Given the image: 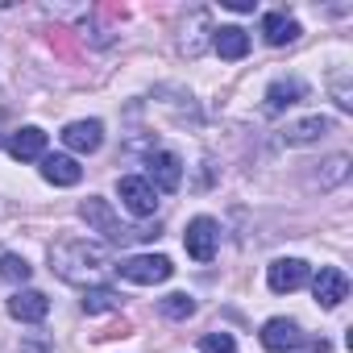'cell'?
<instances>
[{"mask_svg": "<svg viewBox=\"0 0 353 353\" xmlns=\"http://www.w3.org/2000/svg\"><path fill=\"white\" fill-rule=\"evenodd\" d=\"M50 270H54L63 283L100 287V279H104V270H108V250H104L100 241H88V237L54 241V245H50Z\"/></svg>", "mask_w": 353, "mask_h": 353, "instance_id": "obj_1", "label": "cell"}, {"mask_svg": "<svg viewBox=\"0 0 353 353\" xmlns=\"http://www.w3.org/2000/svg\"><path fill=\"white\" fill-rule=\"evenodd\" d=\"M79 216L96 229V233H104L108 241H137V237H150L145 229H129V225H121V216L108 208V200H100V196H88L83 204H79Z\"/></svg>", "mask_w": 353, "mask_h": 353, "instance_id": "obj_2", "label": "cell"}, {"mask_svg": "<svg viewBox=\"0 0 353 353\" xmlns=\"http://www.w3.org/2000/svg\"><path fill=\"white\" fill-rule=\"evenodd\" d=\"M112 270L137 287H154V283H166L174 274L170 258H162V254H133V258H121V266H112Z\"/></svg>", "mask_w": 353, "mask_h": 353, "instance_id": "obj_3", "label": "cell"}, {"mask_svg": "<svg viewBox=\"0 0 353 353\" xmlns=\"http://www.w3.org/2000/svg\"><path fill=\"white\" fill-rule=\"evenodd\" d=\"M145 170H150L145 183L154 192H179V183H183V162H179V154H170V150H154Z\"/></svg>", "mask_w": 353, "mask_h": 353, "instance_id": "obj_4", "label": "cell"}, {"mask_svg": "<svg viewBox=\"0 0 353 353\" xmlns=\"http://www.w3.org/2000/svg\"><path fill=\"white\" fill-rule=\"evenodd\" d=\"M183 245H188V258L196 262H212L216 258V245H221V225L212 216H196L183 233Z\"/></svg>", "mask_w": 353, "mask_h": 353, "instance_id": "obj_5", "label": "cell"}, {"mask_svg": "<svg viewBox=\"0 0 353 353\" xmlns=\"http://www.w3.org/2000/svg\"><path fill=\"white\" fill-rule=\"evenodd\" d=\"M117 192H121V204L133 216H154L158 212V192L145 183V174H125V179L117 183Z\"/></svg>", "mask_w": 353, "mask_h": 353, "instance_id": "obj_6", "label": "cell"}, {"mask_svg": "<svg viewBox=\"0 0 353 353\" xmlns=\"http://www.w3.org/2000/svg\"><path fill=\"white\" fill-rule=\"evenodd\" d=\"M307 262L303 258H279V262H270L266 266V283H270V291L274 295H291V291H299L303 283H307Z\"/></svg>", "mask_w": 353, "mask_h": 353, "instance_id": "obj_7", "label": "cell"}, {"mask_svg": "<svg viewBox=\"0 0 353 353\" xmlns=\"http://www.w3.org/2000/svg\"><path fill=\"white\" fill-rule=\"evenodd\" d=\"M312 295H316L320 307H341V303L349 299V279H345V270H336V266H320L316 279H312Z\"/></svg>", "mask_w": 353, "mask_h": 353, "instance_id": "obj_8", "label": "cell"}, {"mask_svg": "<svg viewBox=\"0 0 353 353\" xmlns=\"http://www.w3.org/2000/svg\"><path fill=\"white\" fill-rule=\"evenodd\" d=\"M262 345H266L270 353H287V349L307 345V336L299 332V324H295V320L274 316V320H266V324H262Z\"/></svg>", "mask_w": 353, "mask_h": 353, "instance_id": "obj_9", "label": "cell"}, {"mask_svg": "<svg viewBox=\"0 0 353 353\" xmlns=\"http://www.w3.org/2000/svg\"><path fill=\"white\" fill-rule=\"evenodd\" d=\"M46 312H50V299L42 291H34V287H21V291L9 295V316L21 320V324H42Z\"/></svg>", "mask_w": 353, "mask_h": 353, "instance_id": "obj_10", "label": "cell"}, {"mask_svg": "<svg viewBox=\"0 0 353 353\" xmlns=\"http://www.w3.org/2000/svg\"><path fill=\"white\" fill-rule=\"evenodd\" d=\"M59 137H63V145L75 150V154H96V150L104 145V125H100V121H71Z\"/></svg>", "mask_w": 353, "mask_h": 353, "instance_id": "obj_11", "label": "cell"}, {"mask_svg": "<svg viewBox=\"0 0 353 353\" xmlns=\"http://www.w3.org/2000/svg\"><path fill=\"white\" fill-rule=\"evenodd\" d=\"M9 154L17 162H34V158H46V133L38 125H21L9 133Z\"/></svg>", "mask_w": 353, "mask_h": 353, "instance_id": "obj_12", "label": "cell"}, {"mask_svg": "<svg viewBox=\"0 0 353 353\" xmlns=\"http://www.w3.org/2000/svg\"><path fill=\"white\" fill-rule=\"evenodd\" d=\"M42 179L54 183V188H75L83 179V166L71 154H46L42 158Z\"/></svg>", "mask_w": 353, "mask_h": 353, "instance_id": "obj_13", "label": "cell"}, {"mask_svg": "<svg viewBox=\"0 0 353 353\" xmlns=\"http://www.w3.org/2000/svg\"><path fill=\"white\" fill-rule=\"evenodd\" d=\"M212 46H216L221 59L237 63V59L250 54V34H245L241 26H221V30H212Z\"/></svg>", "mask_w": 353, "mask_h": 353, "instance_id": "obj_14", "label": "cell"}, {"mask_svg": "<svg viewBox=\"0 0 353 353\" xmlns=\"http://www.w3.org/2000/svg\"><path fill=\"white\" fill-rule=\"evenodd\" d=\"M328 129H332L328 117H303V121H295V125L283 129V145H307V141H320Z\"/></svg>", "mask_w": 353, "mask_h": 353, "instance_id": "obj_15", "label": "cell"}, {"mask_svg": "<svg viewBox=\"0 0 353 353\" xmlns=\"http://www.w3.org/2000/svg\"><path fill=\"white\" fill-rule=\"evenodd\" d=\"M299 34H303L299 21L287 17V13H266V17H262V38H266L270 46H287V42H295Z\"/></svg>", "mask_w": 353, "mask_h": 353, "instance_id": "obj_16", "label": "cell"}, {"mask_svg": "<svg viewBox=\"0 0 353 353\" xmlns=\"http://www.w3.org/2000/svg\"><path fill=\"white\" fill-rule=\"evenodd\" d=\"M303 96H307V88H303L299 79H274L270 92H266V108H270V112H283V108L299 104Z\"/></svg>", "mask_w": 353, "mask_h": 353, "instance_id": "obj_17", "label": "cell"}, {"mask_svg": "<svg viewBox=\"0 0 353 353\" xmlns=\"http://www.w3.org/2000/svg\"><path fill=\"white\" fill-rule=\"evenodd\" d=\"M79 303H83L88 316H100V312H117V307H121V295H117L112 287H88Z\"/></svg>", "mask_w": 353, "mask_h": 353, "instance_id": "obj_18", "label": "cell"}, {"mask_svg": "<svg viewBox=\"0 0 353 353\" xmlns=\"http://www.w3.org/2000/svg\"><path fill=\"white\" fill-rule=\"evenodd\" d=\"M158 307H162V316H166V320H188V316H196V299H192L188 291H174V295H166Z\"/></svg>", "mask_w": 353, "mask_h": 353, "instance_id": "obj_19", "label": "cell"}, {"mask_svg": "<svg viewBox=\"0 0 353 353\" xmlns=\"http://www.w3.org/2000/svg\"><path fill=\"white\" fill-rule=\"evenodd\" d=\"M34 266L21 258V254H0V279L5 283H30Z\"/></svg>", "mask_w": 353, "mask_h": 353, "instance_id": "obj_20", "label": "cell"}, {"mask_svg": "<svg viewBox=\"0 0 353 353\" xmlns=\"http://www.w3.org/2000/svg\"><path fill=\"white\" fill-rule=\"evenodd\" d=\"M192 26L208 30V13H192ZM179 46H183V54H192V59H196V54L204 50V38H200V34H183V42H179Z\"/></svg>", "mask_w": 353, "mask_h": 353, "instance_id": "obj_21", "label": "cell"}, {"mask_svg": "<svg viewBox=\"0 0 353 353\" xmlns=\"http://www.w3.org/2000/svg\"><path fill=\"white\" fill-rule=\"evenodd\" d=\"M200 349H204V353H237V341H233L229 332H204Z\"/></svg>", "mask_w": 353, "mask_h": 353, "instance_id": "obj_22", "label": "cell"}, {"mask_svg": "<svg viewBox=\"0 0 353 353\" xmlns=\"http://www.w3.org/2000/svg\"><path fill=\"white\" fill-rule=\"evenodd\" d=\"M225 9H233V13H254V0H225Z\"/></svg>", "mask_w": 353, "mask_h": 353, "instance_id": "obj_23", "label": "cell"}, {"mask_svg": "<svg viewBox=\"0 0 353 353\" xmlns=\"http://www.w3.org/2000/svg\"><path fill=\"white\" fill-rule=\"evenodd\" d=\"M0 121H5V112H0Z\"/></svg>", "mask_w": 353, "mask_h": 353, "instance_id": "obj_24", "label": "cell"}, {"mask_svg": "<svg viewBox=\"0 0 353 353\" xmlns=\"http://www.w3.org/2000/svg\"><path fill=\"white\" fill-rule=\"evenodd\" d=\"M0 254H5V250H0Z\"/></svg>", "mask_w": 353, "mask_h": 353, "instance_id": "obj_25", "label": "cell"}]
</instances>
